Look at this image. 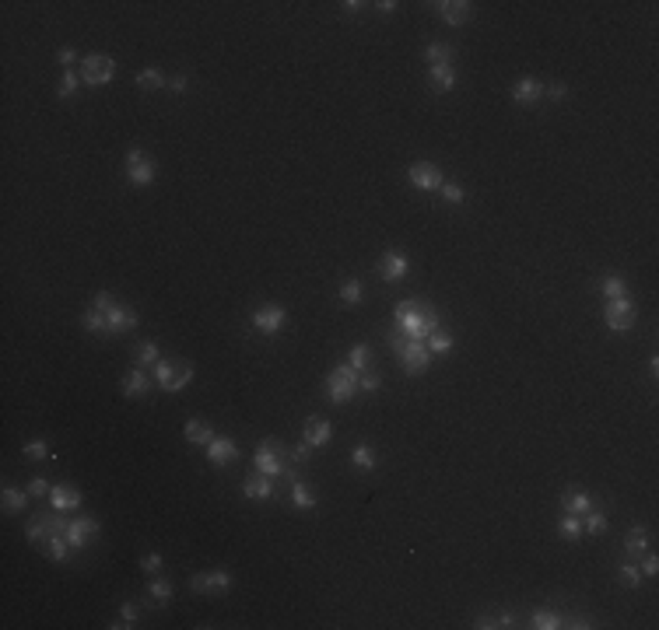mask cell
Instances as JSON below:
<instances>
[{"label":"cell","instance_id":"1","mask_svg":"<svg viewBox=\"0 0 659 630\" xmlns=\"http://www.w3.org/2000/svg\"><path fill=\"white\" fill-rule=\"evenodd\" d=\"M67 519H63V511L53 508V515L50 511H39V515L28 519L25 525V539L35 546V550H43V554L56 564H63L70 557V543H67Z\"/></svg>","mask_w":659,"mask_h":630},{"label":"cell","instance_id":"2","mask_svg":"<svg viewBox=\"0 0 659 630\" xmlns=\"http://www.w3.org/2000/svg\"><path fill=\"white\" fill-rule=\"evenodd\" d=\"M393 323H397V333L407 336V340H417L424 343L442 323H439V308L428 301V298H404L397 301L393 308Z\"/></svg>","mask_w":659,"mask_h":630},{"label":"cell","instance_id":"3","mask_svg":"<svg viewBox=\"0 0 659 630\" xmlns=\"http://www.w3.org/2000/svg\"><path fill=\"white\" fill-rule=\"evenodd\" d=\"M92 305L105 315V336H123V333H130V329L140 323V315H137L130 305H120L109 291H98Z\"/></svg>","mask_w":659,"mask_h":630},{"label":"cell","instance_id":"4","mask_svg":"<svg viewBox=\"0 0 659 630\" xmlns=\"http://www.w3.org/2000/svg\"><path fill=\"white\" fill-rule=\"evenodd\" d=\"M386 343H390V350L400 358V365H404V371H407V375H424V371H428L432 354H428V347H424V343L407 340V336H400L397 329H393L390 336H386Z\"/></svg>","mask_w":659,"mask_h":630},{"label":"cell","instance_id":"5","mask_svg":"<svg viewBox=\"0 0 659 630\" xmlns=\"http://www.w3.org/2000/svg\"><path fill=\"white\" fill-rule=\"evenodd\" d=\"M288 459H291L288 448H284L281 442H274V438H263V442L256 445V452H253L256 472H263V477H270V480L288 477V472H291V462H288Z\"/></svg>","mask_w":659,"mask_h":630},{"label":"cell","instance_id":"6","mask_svg":"<svg viewBox=\"0 0 659 630\" xmlns=\"http://www.w3.org/2000/svg\"><path fill=\"white\" fill-rule=\"evenodd\" d=\"M151 371H154V382H158L162 392H182L193 382V365L176 361V358H162Z\"/></svg>","mask_w":659,"mask_h":630},{"label":"cell","instance_id":"7","mask_svg":"<svg viewBox=\"0 0 659 630\" xmlns=\"http://www.w3.org/2000/svg\"><path fill=\"white\" fill-rule=\"evenodd\" d=\"M116 77V60L112 56H105V53H92V56H85L81 60V85H88V88H102V85H109Z\"/></svg>","mask_w":659,"mask_h":630},{"label":"cell","instance_id":"8","mask_svg":"<svg viewBox=\"0 0 659 630\" xmlns=\"http://www.w3.org/2000/svg\"><path fill=\"white\" fill-rule=\"evenodd\" d=\"M355 389H358V371L351 365H337L326 378V392H330V403L344 406L347 400L355 396Z\"/></svg>","mask_w":659,"mask_h":630},{"label":"cell","instance_id":"9","mask_svg":"<svg viewBox=\"0 0 659 630\" xmlns=\"http://www.w3.org/2000/svg\"><path fill=\"white\" fill-rule=\"evenodd\" d=\"M249 323H253V329H256V333H263V336H274V333H281V329H284V323H288V312H284V305H274V301H266V305H260V308L249 315Z\"/></svg>","mask_w":659,"mask_h":630},{"label":"cell","instance_id":"10","mask_svg":"<svg viewBox=\"0 0 659 630\" xmlns=\"http://www.w3.org/2000/svg\"><path fill=\"white\" fill-rule=\"evenodd\" d=\"M154 172H158V165H154V158H147L140 147H130L127 151V182L130 186H151L154 182Z\"/></svg>","mask_w":659,"mask_h":630},{"label":"cell","instance_id":"11","mask_svg":"<svg viewBox=\"0 0 659 630\" xmlns=\"http://www.w3.org/2000/svg\"><path fill=\"white\" fill-rule=\"evenodd\" d=\"M193 592L197 596H228L231 592V574L224 567H214V571H204V574H193Z\"/></svg>","mask_w":659,"mask_h":630},{"label":"cell","instance_id":"12","mask_svg":"<svg viewBox=\"0 0 659 630\" xmlns=\"http://www.w3.org/2000/svg\"><path fill=\"white\" fill-rule=\"evenodd\" d=\"M407 182H410L414 189H424V193H439L442 182H446V175H442V169L432 165V162H414V165L407 169Z\"/></svg>","mask_w":659,"mask_h":630},{"label":"cell","instance_id":"13","mask_svg":"<svg viewBox=\"0 0 659 630\" xmlns=\"http://www.w3.org/2000/svg\"><path fill=\"white\" fill-rule=\"evenodd\" d=\"M407 273H410V259H407V252H400V249H386V252L379 256V277H382L386 284L404 281Z\"/></svg>","mask_w":659,"mask_h":630},{"label":"cell","instance_id":"14","mask_svg":"<svg viewBox=\"0 0 659 630\" xmlns=\"http://www.w3.org/2000/svg\"><path fill=\"white\" fill-rule=\"evenodd\" d=\"M98 519H92V515H77V519H70V525H67V543H70V550H85V546H92V539L98 536Z\"/></svg>","mask_w":659,"mask_h":630},{"label":"cell","instance_id":"15","mask_svg":"<svg viewBox=\"0 0 659 630\" xmlns=\"http://www.w3.org/2000/svg\"><path fill=\"white\" fill-rule=\"evenodd\" d=\"M432 8H435V14H439L446 25H452V28L467 25V21L474 18V4H470V0H439V4H432Z\"/></svg>","mask_w":659,"mask_h":630},{"label":"cell","instance_id":"16","mask_svg":"<svg viewBox=\"0 0 659 630\" xmlns=\"http://www.w3.org/2000/svg\"><path fill=\"white\" fill-rule=\"evenodd\" d=\"M302 442H305L308 448H323V445H330V442H333V424L323 420V417H308L305 427H302Z\"/></svg>","mask_w":659,"mask_h":630},{"label":"cell","instance_id":"17","mask_svg":"<svg viewBox=\"0 0 659 630\" xmlns=\"http://www.w3.org/2000/svg\"><path fill=\"white\" fill-rule=\"evenodd\" d=\"M236 459H239V445L231 442L228 435H214V442L207 445V462L221 469V466H231Z\"/></svg>","mask_w":659,"mask_h":630},{"label":"cell","instance_id":"18","mask_svg":"<svg viewBox=\"0 0 659 630\" xmlns=\"http://www.w3.org/2000/svg\"><path fill=\"white\" fill-rule=\"evenodd\" d=\"M120 389H123V396H127V400H144L147 392H151V378H147V371H144V368H137V365H134V368L123 375Z\"/></svg>","mask_w":659,"mask_h":630},{"label":"cell","instance_id":"19","mask_svg":"<svg viewBox=\"0 0 659 630\" xmlns=\"http://www.w3.org/2000/svg\"><path fill=\"white\" fill-rule=\"evenodd\" d=\"M182 438H186L189 445L207 448V445L214 442V427H211L207 420H200V417H189V420L182 424Z\"/></svg>","mask_w":659,"mask_h":630},{"label":"cell","instance_id":"20","mask_svg":"<svg viewBox=\"0 0 659 630\" xmlns=\"http://www.w3.org/2000/svg\"><path fill=\"white\" fill-rule=\"evenodd\" d=\"M81 501H85V494L77 487H67V484H56L53 494H50V504L56 511H74V508H81Z\"/></svg>","mask_w":659,"mask_h":630},{"label":"cell","instance_id":"21","mask_svg":"<svg viewBox=\"0 0 659 630\" xmlns=\"http://www.w3.org/2000/svg\"><path fill=\"white\" fill-rule=\"evenodd\" d=\"M242 497L246 501H270V497H274V480L263 477V472H256V477H249L242 484Z\"/></svg>","mask_w":659,"mask_h":630},{"label":"cell","instance_id":"22","mask_svg":"<svg viewBox=\"0 0 659 630\" xmlns=\"http://www.w3.org/2000/svg\"><path fill=\"white\" fill-rule=\"evenodd\" d=\"M536 98H544V85H540L536 77H519L516 88H512V102H519V105H533Z\"/></svg>","mask_w":659,"mask_h":630},{"label":"cell","instance_id":"23","mask_svg":"<svg viewBox=\"0 0 659 630\" xmlns=\"http://www.w3.org/2000/svg\"><path fill=\"white\" fill-rule=\"evenodd\" d=\"M593 508H596V501L586 490H565V497H561V511H568V515H586Z\"/></svg>","mask_w":659,"mask_h":630},{"label":"cell","instance_id":"24","mask_svg":"<svg viewBox=\"0 0 659 630\" xmlns=\"http://www.w3.org/2000/svg\"><path fill=\"white\" fill-rule=\"evenodd\" d=\"M291 504H295L298 511H313V508H316V494L308 490V484H305L302 477L291 480Z\"/></svg>","mask_w":659,"mask_h":630},{"label":"cell","instance_id":"25","mask_svg":"<svg viewBox=\"0 0 659 630\" xmlns=\"http://www.w3.org/2000/svg\"><path fill=\"white\" fill-rule=\"evenodd\" d=\"M428 81H432V88L439 95H446V91L456 88V70L452 67H428Z\"/></svg>","mask_w":659,"mask_h":630},{"label":"cell","instance_id":"26","mask_svg":"<svg viewBox=\"0 0 659 630\" xmlns=\"http://www.w3.org/2000/svg\"><path fill=\"white\" fill-rule=\"evenodd\" d=\"M645 550H649V532H645L642 525H631L628 536H625V554H628V557H642Z\"/></svg>","mask_w":659,"mask_h":630},{"label":"cell","instance_id":"27","mask_svg":"<svg viewBox=\"0 0 659 630\" xmlns=\"http://www.w3.org/2000/svg\"><path fill=\"white\" fill-rule=\"evenodd\" d=\"M28 490H18V487H4V494H0V501H4V511L8 515H18V511L28 508Z\"/></svg>","mask_w":659,"mask_h":630},{"label":"cell","instance_id":"28","mask_svg":"<svg viewBox=\"0 0 659 630\" xmlns=\"http://www.w3.org/2000/svg\"><path fill=\"white\" fill-rule=\"evenodd\" d=\"M337 294H340L344 305H362V301H365V284H362L358 277H347V281L337 287Z\"/></svg>","mask_w":659,"mask_h":630},{"label":"cell","instance_id":"29","mask_svg":"<svg viewBox=\"0 0 659 630\" xmlns=\"http://www.w3.org/2000/svg\"><path fill=\"white\" fill-rule=\"evenodd\" d=\"M137 85H140L144 91H162V88H169V77H165L162 70H154V67H144V70L137 74Z\"/></svg>","mask_w":659,"mask_h":630},{"label":"cell","instance_id":"30","mask_svg":"<svg viewBox=\"0 0 659 630\" xmlns=\"http://www.w3.org/2000/svg\"><path fill=\"white\" fill-rule=\"evenodd\" d=\"M424 347H428V354H439V358H446V354L456 347V340H452V333H446V329L439 326L428 340H424Z\"/></svg>","mask_w":659,"mask_h":630},{"label":"cell","instance_id":"31","mask_svg":"<svg viewBox=\"0 0 659 630\" xmlns=\"http://www.w3.org/2000/svg\"><path fill=\"white\" fill-rule=\"evenodd\" d=\"M162 361V354H158V343L154 340H140V347H137V368H144V371H151L154 365Z\"/></svg>","mask_w":659,"mask_h":630},{"label":"cell","instance_id":"32","mask_svg":"<svg viewBox=\"0 0 659 630\" xmlns=\"http://www.w3.org/2000/svg\"><path fill=\"white\" fill-rule=\"evenodd\" d=\"M424 56H428L432 67H452V46H446V43H428Z\"/></svg>","mask_w":659,"mask_h":630},{"label":"cell","instance_id":"33","mask_svg":"<svg viewBox=\"0 0 659 630\" xmlns=\"http://www.w3.org/2000/svg\"><path fill=\"white\" fill-rule=\"evenodd\" d=\"M561 613H554V609H536L533 616H530V627L533 630H558L561 627Z\"/></svg>","mask_w":659,"mask_h":630},{"label":"cell","instance_id":"34","mask_svg":"<svg viewBox=\"0 0 659 630\" xmlns=\"http://www.w3.org/2000/svg\"><path fill=\"white\" fill-rule=\"evenodd\" d=\"M347 365H351L358 375H362V371H368V365H372V347H368V343L351 347V354H347Z\"/></svg>","mask_w":659,"mask_h":630},{"label":"cell","instance_id":"35","mask_svg":"<svg viewBox=\"0 0 659 630\" xmlns=\"http://www.w3.org/2000/svg\"><path fill=\"white\" fill-rule=\"evenodd\" d=\"M147 596H151L154 606H169V602H172V585H169L165 578H154L151 588H147Z\"/></svg>","mask_w":659,"mask_h":630},{"label":"cell","instance_id":"36","mask_svg":"<svg viewBox=\"0 0 659 630\" xmlns=\"http://www.w3.org/2000/svg\"><path fill=\"white\" fill-rule=\"evenodd\" d=\"M600 291H603V298H607V301H610V298H625V294H628V284H625V277L610 273V277H603V281H600Z\"/></svg>","mask_w":659,"mask_h":630},{"label":"cell","instance_id":"37","mask_svg":"<svg viewBox=\"0 0 659 630\" xmlns=\"http://www.w3.org/2000/svg\"><path fill=\"white\" fill-rule=\"evenodd\" d=\"M583 529L589 532V536H603L607 532V515H603V511H586V515H583Z\"/></svg>","mask_w":659,"mask_h":630},{"label":"cell","instance_id":"38","mask_svg":"<svg viewBox=\"0 0 659 630\" xmlns=\"http://www.w3.org/2000/svg\"><path fill=\"white\" fill-rule=\"evenodd\" d=\"M351 466H355V469H375V452H372V445H355V448H351Z\"/></svg>","mask_w":659,"mask_h":630},{"label":"cell","instance_id":"39","mask_svg":"<svg viewBox=\"0 0 659 630\" xmlns=\"http://www.w3.org/2000/svg\"><path fill=\"white\" fill-rule=\"evenodd\" d=\"M558 529H561L565 539H578V536H583V515H568V511H565L561 522H558Z\"/></svg>","mask_w":659,"mask_h":630},{"label":"cell","instance_id":"40","mask_svg":"<svg viewBox=\"0 0 659 630\" xmlns=\"http://www.w3.org/2000/svg\"><path fill=\"white\" fill-rule=\"evenodd\" d=\"M21 455H28L32 462H43V459H53V455H50V442H46V438H35V442H28V445L21 448Z\"/></svg>","mask_w":659,"mask_h":630},{"label":"cell","instance_id":"41","mask_svg":"<svg viewBox=\"0 0 659 630\" xmlns=\"http://www.w3.org/2000/svg\"><path fill=\"white\" fill-rule=\"evenodd\" d=\"M81 326H85L88 333H105V315H102V312L92 305V308L81 315Z\"/></svg>","mask_w":659,"mask_h":630},{"label":"cell","instance_id":"42","mask_svg":"<svg viewBox=\"0 0 659 630\" xmlns=\"http://www.w3.org/2000/svg\"><path fill=\"white\" fill-rule=\"evenodd\" d=\"M603 315H635V301H631V294H625V298H610Z\"/></svg>","mask_w":659,"mask_h":630},{"label":"cell","instance_id":"43","mask_svg":"<svg viewBox=\"0 0 659 630\" xmlns=\"http://www.w3.org/2000/svg\"><path fill=\"white\" fill-rule=\"evenodd\" d=\"M603 323L610 333H628L635 329V315H603Z\"/></svg>","mask_w":659,"mask_h":630},{"label":"cell","instance_id":"44","mask_svg":"<svg viewBox=\"0 0 659 630\" xmlns=\"http://www.w3.org/2000/svg\"><path fill=\"white\" fill-rule=\"evenodd\" d=\"M439 193H442V200H446V204H463V200H467V189H463L459 182H449V179L442 182Z\"/></svg>","mask_w":659,"mask_h":630},{"label":"cell","instance_id":"45","mask_svg":"<svg viewBox=\"0 0 659 630\" xmlns=\"http://www.w3.org/2000/svg\"><path fill=\"white\" fill-rule=\"evenodd\" d=\"M617 578H621L628 588H638V585H642V571H638V564H621V567H617Z\"/></svg>","mask_w":659,"mask_h":630},{"label":"cell","instance_id":"46","mask_svg":"<svg viewBox=\"0 0 659 630\" xmlns=\"http://www.w3.org/2000/svg\"><path fill=\"white\" fill-rule=\"evenodd\" d=\"M77 88H81V81H77V74L74 70H63V77H60V98H70V95H77Z\"/></svg>","mask_w":659,"mask_h":630},{"label":"cell","instance_id":"47","mask_svg":"<svg viewBox=\"0 0 659 630\" xmlns=\"http://www.w3.org/2000/svg\"><path fill=\"white\" fill-rule=\"evenodd\" d=\"M28 494H32V497H50L53 487H50L46 477H32V480H28Z\"/></svg>","mask_w":659,"mask_h":630},{"label":"cell","instance_id":"48","mask_svg":"<svg viewBox=\"0 0 659 630\" xmlns=\"http://www.w3.org/2000/svg\"><path fill=\"white\" fill-rule=\"evenodd\" d=\"M379 385H382L379 375H372V371H362V375H358V389H362V392H379Z\"/></svg>","mask_w":659,"mask_h":630},{"label":"cell","instance_id":"49","mask_svg":"<svg viewBox=\"0 0 659 630\" xmlns=\"http://www.w3.org/2000/svg\"><path fill=\"white\" fill-rule=\"evenodd\" d=\"M140 571H144V574H158V571H162V554H144Z\"/></svg>","mask_w":659,"mask_h":630},{"label":"cell","instance_id":"50","mask_svg":"<svg viewBox=\"0 0 659 630\" xmlns=\"http://www.w3.org/2000/svg\"><path fill=\"white\" fill-rule=\"evenodd\" d=\"M544 95H547L551 102H565V98H568V85L554 81V85H547V88H544Z\"/></svg>","mask_w":659,"mask_h":630},{"label":"cell","instance_id":"51","mask_svg":"<svg viewBox=\"0 0 659 630\" xmlns=\"http://www.w3.org/2000/svg\"><path fill=\"white\" fill-rule=\"evenodd\" d=\"M638 571H642V578H656V574H659V557H656V554L642 557V567H638Z\"/></svg>","mask_w":659,"mask_h":630},{"label":"cell","instance_id":"52","mask_svg":"<svg viewBox=\"0 0 659 630\" xmlns=\"http://www.w3.org/2000/svg\"><path fill=\"white\" fill-rule=\"evenodd\" d=\"M186 88H189V77H186V74H176V77H169V91H172V95H182Z\"/></svg>","mask_w":659,"mask_h":630},{"label":"cell","instance_id":"53","mask_svg":"<svg viewBox=\"0 0 659 630\" xmlns=\"http://www.w3.org/2000/svg\"><path fill=\"white\" fill-rule=\"evenodd\" d=\"M56 60H60V63H63V70H70V63H74V60H77V53H74V50H70V46H60V50H56Z\"/></svg>","mask_w":659,"mask_h":630},{"label":"cell","instance_id":"54","mask_svg":"<svg viewBox=\"0 0 659 630\" xmlns=\"http://www.w3.org/2000/svg\"><path fill=\"white\" fill-rule=\"evenodd\" d=\"M120 616H123L127 623H134V627H137V616H140V609H137L134 602H123V606H120Z\"/></svg>","mask_w":659,"mask_h":630},{"label":"cell","instance_id":"55","mask_svg":"<svg viewBox=\"0 0 659 630\" xmlns=\"http://www.w3.org/2000/svg\"><path fill=\"white\" fill-rule=\"evenodd\" d=\"M561 627H572V630H589L593 623H589L586 616H568V620H561Z\"/></svg>","mask_w":659,"mask_h":630},{"label":"cell","instance_id":"56","mask_svg":"<svg viewBox=\"0 0 659 630\" xmlns=\"http://www.w3.org/2000/svg\"><path fill=\"white\" fill-rule=\"evenodd\" d=\"M474 627H477V630H494V627H498V616H477Z\"/></svg>","mask_w":659,"mask_h":630},{"label":"cell","instance_id":"57","mask_svg":"<svg viewBox=\"0 0 659 630\" xmlns=\"http://www.w3.org/2000/svg\"><path fill=\"white\" fill-rule=\"evenodd\" d=\"M498 627H501V630H509V627H516V616H512L509 609H505V613H498Z\"/></svg>","mask_w":659,"mask_h":630},{"label":"cell","instance_id":"58","mask_svg":"<svg viewBox=\"0 0 659 630\" xmlns=\"http://www.w3.org/2000/svg\"><path fill=\"white\" fill-rule=\"evenodd\" d=\"M375 8H379L382 14H393V11H397L400 4H397V0H379V4H375Z\"/></svg>","mask_w":659,"mask_h":630},{"label":"cell","instance_id":"59","mask_svg":"<svg viewBox=\"0 0 659 630\" xmlns=\"http://www.w3.org/2000/svg\"><path fill=\"white\" fill-rule=\"evenodd\" d=\"M362 8H365L362 0H344V11H351V14H355V11H362Z\"/></svg>","mask_w":659,"mask_h":630},{"label":"cell","instance_id":"60","mask_svg":"<svg viewBox=\"0 0 659 630\" xmlns=\"http://www.w3.org/2000/svg\"><path fill=\"white\" fill-rule=\"evenodd\" d=\"M130 627H134V623H127L123 616H120V620H112V623H109V630H130Z\"/></svg>","mask_w":659,"mask_h":630}]
</instances>
